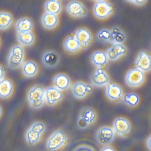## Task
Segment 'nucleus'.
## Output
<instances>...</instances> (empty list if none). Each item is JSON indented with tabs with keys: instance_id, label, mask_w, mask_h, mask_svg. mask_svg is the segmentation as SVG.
Here are the masks:
<instances>
[{
	"instance_id": "nucleus-1",
	"label": "nucleus",
	"mask_w": 151,
	"mask_h": 151,
	"mask_svg": "<svg viewBox=\"0 0 151 151\" xmlns=\"http://www.w3.org/2000/svg\"><path fill=\"white\" fill-rule=\"evenodd\" d=\"M45 89L40 85H35L29 89L27 99L29 105L33 109H39L43 106L45 100Z\"/></svg>"
},
{
	"instance_id": "nucleus-2",
	"label": "nucleus",
	"mask_w": 151,
	"mask_h": 151,
	"mask_svg": "<svg viewBox=\"0 0 151 151\" xmlns=\"http://www.w3.org/2000/svg\"><path fill=\"white\" fill-rule=\"evenodd\" d=\"M68 140L66 132L61 129L53 132L47 139L45 147L47 151H55L65 145Z\"/></svg>"
},
{
	"instance_id": "nucleus-3",
	"label": "nucleus",
	"mask_w": 151,
	"mask_h": 151,
	"mask_svg": "<svg viewBox=\"0 0 151 151\" xmlns=\"http://www.w3.org/2000/svg\"><path fill=\"white\" fill-rule=\"evenodd\" d=\"M24 56L25 52L22 46L19 45H13L8 56V67L12 70L18 69L23 63Z\"/></svg>"
},
{
	"instance_id": "nucleus-4",
	"label": "nucleus",
	"mask_w": 151,
	"mask_h": 151,
	"mask_svg": "<svg viewBox=\"0 0 151 151\" xmlns=\"http://www.w3.org/2000/svg\"><path fill=\"white\" fill-rule=\"evenodd\" d=\"M45 129V125L42 122H36L32 124L24 134L26 143L30 146L37 143Z\"/></svg>"
},
{
	"instance_id": "nucleus-5",
	"label": "nucleus",
	"mask_w": 151,
	"mask_h": 151,
	"mask_svg": "<svg viewBox=\"0 0 151 151\" xmlns=\"http://www.w3.org/2000/svg\"><path fill=\"white\" fill-rule=\"evenodd\" d=\"M96 119L97 114L95 110L91 107H84L79 111L77 125L79 129H83L93 123Z\"/></svg>"
},
{
	"instance_id": "nucleus-6",
	"label": "nucleus",
	"mask_w": 151,
	"mask_h": 151,
	"mask_svg": "<svg viewBox=\"0 0 151 151\" xmlns=\"http://www.w3.org/2000/svg\"><path fill=\"white\" fill-rule=\"evenodd\" d=\"M115 132L113 128L107 126L99 128L95 134V138L98 143L101 145H109L114 141Z\"/></svg>"
},
{
	"instance_id": "nucleus-7",
	"label": "nucleus",
	"mask_w": 151,
	"mask_h": 151,
	"mask_svg": "<svg viewBox=\"0 0 151 151\" xmlns=\"http://www.w3.org/2000/svg\"><path fill=\"white\" fill-rule=\"evenodd\" d=\"M144 72L137 68H135L129 70L125 76V82L127 86L132 88L140 86L145 81Z\"/></svg>"
},
{
	"instance_id": "nucleus-8",
	"label": "nucleus",
	"mask_w": 151,
	"mask_h": 151,
	"mask_svg": "<svg viewBox=\"0 0 151 151\" xmlns=\"http://www.w3.org/2000/svg\"><path fill=\"white\" fill-rule=\"evenodd\" d=\"M113 6L109 2L104 0L97 1L93 6V12L97 18L104 19L108 17L113 13Z\"/></svg>"
},
{
	"instance_id": "nucleus-9",
	"label": "nucleus",
	"mask_w": 151,
	"mask_h": 151,
	"mask_svg": "<svg viewBox=\"0 0 151 151\" xmlns=\"http://www.w3.org/2000/svg\"><path fill=\"white\" fill-rule=\"evenodd\" d=\"M131 128L129 122L124 117H117L113 122V129L115 133L122 137H128L130 132Z\"/></svg>"
},
{
	"instance_id": "nucleus-10",
	"label": "nucleus",
	"mask_w": 151,
	"mask_h": 151,
	"mask_svg": "<svg viewBox=\"0 0 151 151\" xmlns=\"http://www.w3.org/2000/svg\"><path fill=\"white\" fill-rule=\"evenodd\" d=\"M68 14L74 17H83L88 14V10L84 5L78 1H72L68 3L66 6Z\"/></svg>"
},
{
	"instance_id": "nucleus-11",
	"label": "nucleus",
	"mask_w": 151,
	"mask_h": 151,
	"mask_svg": "<svg viewBox=\"0 0 151 151\" xmlns=\"http://www.w3.org/2000/svg\"><path fill=\"white\" fill-rule=\"evenodd\" d=\"M93 90L92 86L82 81L75 82L71 86L70 91L72 95L77 99L84 98Z\"/></svg>"
},
{
	"instance_id": "nucleus-12",
	"label": "nucleus",
	"mask_w": 151,
	"mask_h": 151,
	"mask_svg": "<svg viewBox=\"0 0 151 151\" xmlns=\"http://www.w3.org/2000/svg\"><path fill=\"white\" fill-rule=\"evenodd\" d=\"M63 98L62 92L54 86H50L45 89V100L49 106H52L61 100Z\"/></svg>"
},
{
	"instance_id": "nucleus-13",
	"label": "nucleus",
	"mask_w": 151,
	"mask_h": 151,
	"mask_svg": "<svg viewBox=\"0 0 151 151\" xmlns=\"http://www.w3.org/2000/svg\"><path fill=\"white\" fill-rule=\"evenodd\" d=\"M135 65L137 68L144 72H148L151 69V58L147 51H140L136 58Z\"/></svg>"
},
{
	"instance_id": "nucleus-14",
	"label": "nucleus",
	"mask_w": 151,
	"mask_h": 151,
	"mask_svg": "<svg viewBox=\"0 0 151 151\" xmlns=\"http://www.w3.org/2000/svg\"><path fill=\"white\" fill-rule=\"evenodd\" d=\"M74 37L80 45V48L85 49L91 44L92 35L91 32L85 28L78 29L74 33Z\"/></svg>"
},
{
	"instance_id": "nucleus-15",
	"label": "nucleus",
	"mask_w": 151,
	"mask_h": 151,
	"mask_svg": "<svg viewBox=\"0 0 151 151\" xmlns=\"http://www.w3.org/2000/svg\"><path fill=\"white\" fill-rule=\"evenodd\" d=\"M106 94L110 100L118 102L123 99V90L117 84L109 83L106 85Z\"/></svg>"
},
{
	"instance_id": "nucleus-16",
	"label": "nucleus",
	"mask_w": 151,
	"mask_h": 151,
	"mask_svg": "<svg viewBox=\"0 0 151 151\" xmlns=\"http://www.w3.org/2000/svg\"><path fill=\"white\" fill-rule=\"evenodd\" d=\"M60 60V55L54 51L49 50L45 52L41 57V61L44 66L53 68L59 64Z\"/></svg>"
},
{
	"instance_id": "nucleus-17",
	"label": "nucleus",
	"mask_w": 151,
	"mask_h": 151,
	"mask_svg": "<svg viewBox=\"0 0 151 151\" xmlns=\"http://www.w3.org/2000/svg\"><path fill=\"white\" fill-rule=\"evenodd\" d=\"M128 52L127 47L122 44L113 43L111 46L108 48L106 53L108 59L114 61L124 55Z\"/></svg>"
},
{
	"instance_id": "nucleus-18",
	"label": "nucleus",
	"mask_w": 151,
	"mask_h": 151,
	"mask_svg": "<svg viewBox=\"0 0 151 151\" xmlns=\"http://www.w3.org/2000/svg\"><path fill=\"white\" fill-rule=\"evenodd\" d=\"M91 81L93 85L101 87L109 83L110 78L103 69L98 68L92 76Z\"/></svg>"
},
{
	"instance_id": "nucleus-19",
	"label": "nucleus",
	"mask_w": 151,
	"mask_h": 151,
	"mask_svg": "<svg viewBox=\"0 0 151 151\" xmlns=\"http://www.w3.org/2000/svg\"><path fill=\"white\" fill-rule=\"evenodd\" d=\"M33 24L29 17H21L17 20L15 24L16 30L18 33H26L31 32L33 29Z\"/></svg>"
},
{
	"instance_id": "nucleus-20",
	"label": "nucleus",
	"mask_w": 151,
	"mask_h": 151,
	"mask_svg": "<svg viewBox=\"0 0 151 151\" xmlns=\"http://www.w3.org/2000/svg\"><path fill=\"white\" fill-rule=\"evenodd\" d=\"M54 86L60 91L67 90L70 86V79L66 74H57L53 79Z\"/></svg>"
},
{
	"instance_id": "nucleus-21",
	"label": "nucleus",
	"mask_w": 151,
	"mask_h": 151,
	"mask_svg": "<svg viewBox=\"0 0 151 151\" xmlns=\"http://www.w3.org/2000/svg\"><path fill=\"white\" fill-rule=\"evenodd\" d=\"M41 22L42 26L47 29H54L59 22V19L56 15L49 13H44L41 18Z\"/></svg>"
},
{
	"instance_id": "nucleus-22",
	"label": "nucleus",
	"mask_w": 151,
	"mask_h": 151,
	"mask_svg": "<svg viewBox=\"0 0 151 151\" xmlns=\"http://www.w3.org/2000/svg\"><path fill=\"white\" fill-rule=\"evenodd\" d=\"M22 71L24 76L27 78H32L37 74L38 68L35 62L32 60H29L23 63Z\"/></svg>"
},
{
	"instance_id": "nucleus-23",
	"label": "nucleus",
	"mask_w": 151,
	"mask_h": 151,
	"mask_svg": "<svg viewBox=\"0 0 151 151\" xmlns=\"http://www.w3.org/2000/svg\"><path fill=\"white\" fill-rule=\"evenodd\" d=\"M108 58L105 52L101 51H96L92 55L91 61L93 66L101 68L107 63Z\"/></svg>"
},
{
	"instance_id": "nucleus-24",
	"label": "nucleus",
	"mask_w": 151,
	"mask_h": 151,
	"mask_svg": "<svg viewBox=\"0 0 151 151\" xmlns=\"http://www.w3.org/2000/svg\"><path fill=\"white\" fill-rule=\"evenodd\" d=\"M13 83L9 79L4 78L0 81V98L7 99L9 98L13 93Z\"/></svg>"
},
{
	"instance_id": "nucleus-25",
	"label": "nucleus",
	"mask_w": 151,
	"mask_h": 151,
	"mask_svg": "<svg viewBox=\"0 0 151 151\" xmlns=\"http://www.w3.org/2000/svg\"><path fill=\"white\" fill-rule=\"evenodd\" d=\"M64 50L68 53H74L80 49V45L74 36H70L63 42Z\"/></svg>"
},
{
	"instance_id": "nucleus-26",
	"label": "nucleus",
	"mask_w": 151,
	"mask_h": 151,
	"mask_svg": "<svg viewBox=\"0 0 151 151\" xmlns=\"http://www.w3.org/2000/svg\"><path fill=\"white\" fill-rule=\"evenodd\" d=\"M46 12L57 15L62 10L61 1L57 0H50L46 1L44 5Z\"/></svg>"
},
{
	"instance_id": "nucleus-27",
	"label": "nucleus",
	"mask_w": 151,
	"mask_h": 151,
	"mask_svg": "<svg viewBox=\"0 0 151 151\" xmlns=\"http://www.w3.org/2000/svg\"><path fill=\"white\" fill-rule=\"evenodd\" d=\"M17 39L22 46L29 47L33 45L35 36L32 32L17 34Z\"/></svg>"
},
{
	"instance_id": "nucleus-28",
	"label": "nucleus",
	"mask_w": 151,
	"mask_h": 151,
	"mask_svg": "<svg viewBox=\"0 0 151 151\" xmlns=\"http://www.w3.org/2000/svg\"><path fill=\"white\" fill-rule=\"evenodd\" d=\"M13 15L8 12H0V30H5L8 29L13 22Z\"/></svg>"
},
{
	"instance_id": "nucleus-29",
	"label": "nucleus",
	"mask_w": 151,
	"mask_h": 151,
	"mask_svg": "<svg viewBox=\"0 0 151 151\" xmlns=\"http://www.w3.org/2000/svg\"><path fill=\"white\" fill-rule=\"evenodd\" d=\"M110 31L112 43L122 44L126 40V37L124 32L120 28L114 27Z\"/></svg>"
},
{
	"instance_id": "nucleus-30",
	"label": "nucleus",
	"mask_w": 151,
	"mask_h": 151,
	"mask_svg": "<svg viewBox=\"0 0 151 151\" xmlns=\"http://www.w3.org/2000/svg\"><path fill=\"white\" fill-rule=\"evenodd\" d=\"M139 99L138 95L134 93H130L124 95L123 101L124 103L129 106H136L139 102Z\"/></svg>"
},
{
	"instance_id": "nucleus-31",
	"label": "nucleus",
	"mask_w": 151,
	"mask_h": 151,
	"mask_svg": "<svg viewBox=\"0 0 151 151\" xmlns=\"http://www.w3.org/2000/svg\"><path fill=\"white\" fill-rule=\"evenodd\" d=\"M97 37L98 39L101 41L112 43L111 34L110 30L106 29L101 30L97 33Z\"/></svg>"
},
{
	"instance_id": "nucleus-32",
	"label": "nucleus",
	"mask_w": 151,
	"mask_h": 151,
	"mask_svg": "<svg viewBox=\"0 0 151 151\" xmlns=\"http://www.w3.org/2000/svg\"><path fill=\"white\" fill-rule=\"evenodd\" d=\"M73 151H94L92 147L86 145H81L76 147Z\"/></svg>"
},
{
	"instance_id": "nucleus-33",
	"label": "nucleus",
	"mask_w": 151,
	"mask_h": 151,
	"mask_svg": "<svg viewBox=\"0 0 151 151\" xmlns=\"http://www.w3.org/2000/svg\"><path fill=\"white\" fill-rule=\"evenodd\" d=\"M127 1L132 2L137 6H142L144 5L147 1L145 0H133V1Z\"/></svg>"
},
{
	"instance_id": "nucleus-34",
	"label": "nucleus",
	"mask_w": 151,
	"mask_h": 151,
	"mask_svg": "<svg viewBox=\"0 0 151 151\" xmlns=\"http://www.w3.org/2000/svg\"><path fill=\"white\" fill-rule=\"evenodd\" d=\"M151 135H149L148 137H147V139H146V144L147 147V149L151 151Z\"/></svg>"
},
{
	"instance_id": "nucleus-35",
	"label": "nucleus",
	"mask_w": 151,
	"mask_h": 151,
	"mask_svg": "<svg viewBox=\"0 0 151 151\" xmlns=\"http://www.w3.org/2000/svg\"><path fill=\"white\" fill-rule=\"evenodd\" d=\"M5 76V70L4 68L0 65V81L4 79Z\"/></svg>"
},
{
	"instance_id": "nucleus-36",
	"label": "nucleus",
	"mask_w": 151,
	"mask_h": 151,
	"mask_svg": "<svg viewBox=\"0 0 151 151\" xmlns=\"http://www.w3.org/2000/svg\"><path fill=\"white\" fill-rule=\"evenodd\" d=\"M99 151H116L113 147L109 146H106L102 147Z\"/></svg>"
},
{
	"instance_id": "nucleus-37",
	"label": "nucleus",
	"mask_w": 151,
	"mask_h": 151,
	"mask_svg": "<svg viewBox=\"0 0 151 151\" xmlns=\"http://www.w3.org/2000/svg\"><path fill=\"white\" fill-rule=\"evenodd\" d=\"M1 114H2V109L1 106H0V116H1Z\"/></svg>"
},
{
	"instance_id": "nucleus-38",
	"label": "nucleus",
	"mask_w": 151,
	"mask_h": 151,
	"mask_svg": "<svg viewBox=\"0 0 151 151\" xmlns=\"http://www.w3.org/2000/svg\"><path fill=\"white\" fill-rule=\"evenodd\" d=\"M0 42H1V41H0Z\"/></svg>"
}]
</instances>
